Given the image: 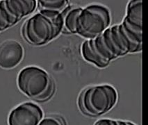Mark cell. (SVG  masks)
Masks as SVG:
<instances>
[{
    "label": "cell",
    "mask_w": 148,
    "mask_h": 125,
    "mask_svg": "<svg viewBox=\"0 0 148 125\" xmlns=\"http://www.w3.org/2000/svg\"><path fill=\"white\" fill-rule=\"evenodd\" d=\"M118 102V93L113 86H90L82 92L79 99L81 110L91 116L102 115L113 109Z\"/></svg>",
    "instance_id": "cell-1"
},
{
    "label": "cell",
    "mask_w": 148,
    "mask_h": 125,
    "mask_svg": "<svg viewBox=\"0 0 148 125\" xmlns=\"http://www.w3.org/2000/svg\"><path fill=\"white\" fill-rule=\"evenodd\" d=\"M37 2L40 11H61L68 5V1L67 0H40Z\"/></svg>",
    "instance_id": "cell-11"
},
{
    "label": "cell",
    "mask_w": 148,
    "mask_h": 125,
    "mask_svg": "<svg viewBox=\"0 0 148 125\" xmlns=\"http://www.w3.org/2000/svg\"><path fill=\"white\" fill-rule=\"evenodd\" d=\"M17 22L6 9L4 1H0V31L13 26Z\"/></svg>",
    "instance_id": "cell-12"
},
{
    "label": "cell",
    "mask_w": 148,
    "mask_h": 125,
    "mask_svg": "<svg viewBox=\"0 0 148 125\" xmlns=\"http://www.w3.org/2000/svg\"><path fill=\"white\" fill-rule=\"evenodd\" d=\"M4 4L10 15L18 22L22 18L34 13L37 6V1L6 0L4 1Z\"/></svg>",
    "instance_id": "cell-7"
},
{
    "label": "cell",
    "mask_w": 148,
    "mask_h": 125,
    "mask_svg": "<svg viewBox=\"0 0 148 125\" xmlns=\"http://www.w3.org/2000/svg\"><path fill=\"white\" fill-rule=\"evenodd\" d=\"M82 54L86 61L92 63L98 68H106L110 63L98 55L92 47L90 40H87L83 42L82 46Z\"/></svg>",
    "instance_id": "cell-9"
},
{
    "label": "cell",
    "mask_w": 148,
    "mask_h": 125,
    "mask_svg": "<svg viewBox=\"0 0 148 125\" xmlns=\"http://www.w3.org/2000/svg\"><path fill=\"white\" fill-rule=\"evenodd\" d=\"M54 83H53V81L51 79L50 83H49V86H48L47 89L46 90V91L42 94V96L38 99V101H45L46 100V99H49L51 96V95L53 94V92H54Z\"/></svg>",
    "instance_id": "cell-14"
},
{
    "label": "cell",
    "mask_w": 148,
    "mask_h": 125,
    "mask_svg": "<svg viewBox=\"0 0 148 125\" xmlns=\"http://www.w3.org/2000/svg\"><path fill=\"white\" fill-rule=\"evenodd\" d=\"M95 125H119L118 120H113L111 119H102L98 120Z\"/></svg>",
    "instance_id": "cell-15"
},
{
    "label": "cell",
    "mask_w": 148,
    "mask_h": 125,
    "mask_svg": "<svg viewBox=\"0 0 148 125\" xmlns=\"http://www.w3.org/2000/svg\"><path fill=\"white\" fill-rule=\"evenodd\" d=\"M38 125H65V122L61 117H47L42 119Z\"/></svg>",
    "instance_id": "cell-13"
},
{
    "label": "cell",
    "mask_w": 148,
    "mask_h": 125,
    "mask_svg": "<svg viewBox=\"0 0 148 125\" xmlns=\"http://www.w3.org/2000/svg\"><path fill=\"white\" fill-rule=\"evenodd\" d=\"M43 117L37 104L26 102L13 109L8 116V125H38Z\"/></svg>",
    "instance_id": "cell-5"
},
{
    "label": "cell",
    "mask_w": 148,
    "mask_h": 125,
    "mask_svg": "<svg viewBox=\"0 0 148 125\" xmlns=\"http://www.w3.org/2000/svg\"><path fill=\"white\" fill-rule=\"evenodd\" d=\"M82 8L76 6H68L61 11L63 31L76 33L77 20Z\"/></svg>",
    "instance_id": "cell-8"
},
{
    "label": "cell",
    "mask_w": 148,
    "mask_h": 125,
    "mask_svg": "<svg viewBox=\"0 0 148 125\" xmlns=\"http://www.w3.org/2000/svg\"><path fill=\"white\" fill-rule=\"evenodd\" d=\"M110 24L111 15L106 6L90 5L82 8L77 18L76 33L90 40L102 33Z\"/></svg>",
    "instance_id": "cell-2"
},
{
    "label": "cell",
    "mask_w": 148,
    "mask_h": 125,
    "mask_svg": "<svg viewBox=\"0 0 148 125\" xmlns=\"http://www.w3.org/2000/svg\"><path fill=\"white\" fill-rule=\"evenodd\" d=\"M125 19L130 23L142 27V1L132 0L127 7V15Z\"/></svg>",
    "instance_id": "cell-10"
},
{
    "label": "cell",
    "mask_w": 148,
    "mask_h": 125,
    "mask_svg": "<svg viewBox=\"0 0 148 125\" xmlns=\"http://www.w3.org/2000/svg\"><path fill=\"white\" fill-rule=\"evenodd\" d=\"M51 79L44 70L36 66H29L19 73L18 85L22 93L38 100L46 91Z\"/></svg>",
    "instance_id": "cell-3"
},
{
    "label": "cell",
    "mask_w": 148,
    "mask_h": 125,
    "mask_svg": "<svg viewBox=\"0 0 148 125\" xmlns=\"http://www.w3.org/2000/svg\"><path fill=\"white\" fill-rule=\"evenodd\" d=\"M22 33L25 40L34 45H42L58 36L51 20L40 12L25 22Z\"/></svg>",
    "instance_id": "cell-4"
},
{
    "label": "cell",
    "mask_w": 148,
    "mask_h": 125,
    "mask_svg": "<svg viewBox=\"0 0 148 125\" xmlns=\"http://www.w3.org/2000/svg\"><path fill=\"white\" fill-rule=\"evenodd\" d=\"M23 57L24 49L18 41L6 40L0 45V67L3 69H13Z\"/></svg>",
    "instance_id": "cell-6"
}]
</instances>
